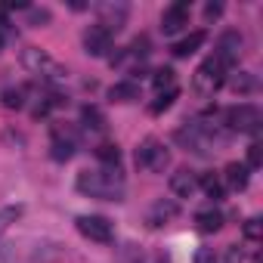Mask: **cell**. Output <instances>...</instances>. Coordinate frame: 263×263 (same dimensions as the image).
Wrapping results in <instances>:
<instances>
[{"label": "cell", "instance_id": "8992f818", "mask_svg": "<svg viewBox=\"0 0 263 263\" xmlns=\"http://www.w3.org/2000/svg\"><path fill=\"white\" fill-rule=\"evenodd\" d=\"M167 164H171V152H167L155 137H149V140H143V143L137 146V167L152 171V174H164Z\"/></svg>", "mask_w": 263, "mask_h": 263}, {"label": "cell", "instance_id": "52a82bcc", "mask_svg": "<svg viewBox=\"0 0 263 263\" xmlns=\"http://www.w3.org/2000/svg\"><path fill=\"white\" fill-rule=\"evenodd\" d=\"M74 226H78V232H81L84 238L99 241V245H108V241L115 238L111 223H108L105 217H96V214H84V217H78V220H74Z\"/></svg>", "mask_w": 263, "mask_h": 263}, {"label": "cell", "instance_id": "484cf974", "mask_svg": "<svg viewBox=\"0 0 263 263\" xmlns=\"http://www.w3.org/2000/svg\"><path fill=\"white\" fill-rule=\"evenodd\" d=\"M174 99H177V90H174V93H158V99L152 102L149 111H152V115H161V111H167V108L174 105Z\"/></svg>", "mask_w": 263, "mask_h": 263}, {"label": "cell", "instance_id": "7a4b0ae2", "mask_svg": "<svg viewBox=\"0 0 263 263\" xmlns=\"http://www.w3.org/2000/svg\"><path fill=\"white\" fill-rule=\"evenodd\" d=\"M81 195L102 198V201H121L124 198V174L118 167H96V171H81L74 180Z\"/></svg>", "mask_w": 263, "mask_h": 263}, {"label": "cell", "instance_id": "1f68e13d", "mask_svg": "<svg viewBox=\"0 0 263 263\" xmlns=\"http://www.w3.org/2000/svg\"><path fill=\"white\" fill-rule=\"evenodd\" d=\"M10 260H13V254H10V251H0V263H10Z\"/></svg>", "mask_w": 263, "mask_h": 263}, {"label": "cell", "instance_id": "4316f807", "mask_svg": "<svg viewBox=\"0 0 263 263\" xmlns=\"http://www.w3.org/2000/svg\"><path fill=\"white\" fill-rule=\"evenodd\" d=\"M263 164V146L260 143H251L248 146V164L245 167H260Z\"/></svg>", "mask_w": 263, "mask_h": 263}, {"label": "cell", "instance_id": "7c38bea8", "mask_svg": "<svg viewBox=\"0 0 263 263\" xmlns=\"http://www.w3.org/2000/svg\"><path fill=\"white\" fill-rule=\"evenodd\" d=\"M84 50H87L90 56H105V53L111 50V34H108L105 28H99V25H90V28L84 31Z\"/></svg>", "mask_w": 263, "mask_h": 263}, {"label": "cell", "instance_id": "9c48e42d", "mask_svg": "<svg viewBox=\"0 0 263 263\" xmlns=\"http://www.w3.org/2000/svg\"><path fill=\"white\" fill-rule=\"evenodd\" d=\"M189 25V4H174V7H167L164 10V16H161V31L171 37V34H177V31H183Z\"/></svg>", "mask_w": 263, "mask_h": 263}, {"label": "cell", "instance_id": "ba28073f", "mask_svg": "<svg viewBox=\"0 0 263 263\" xmlns=\"http://www.w3.org/2000/svg\"><path fill=\"white\" fill-rule=\"evenodd\" d=\"M241 47H245L241 34H238V31H226V34H220L214 56H217L223 65H235V62H238V56H241Z\"/></svg>", "mask_w": 263, "mask_h": 263}, {"label": "cell", "instance_id": "d6986e66", "mask_svg": "<svg viewBox=\"0 0 263 263\" xmlns=\"http://www.w3.org/2000/svg\"><path fill=\"white\" fill-rule=\"evenodd\" d=\"M22 204H4V208H0V238H4L7 232H10V226L22 217Z\"/></svg>", "mask_w": 263, "mask_h": 263}, {"label": "cell", "instance_id": "4fadbf2b", "mask_svg": "<svg viewBox=\"0 0 263 263\" xmlns=\"http://www.w3.org/2000/svg\"><path fill=\"white\" fill-rule=\"evenodd\" d=\"M180 214V208H177V201H167V198H161V201H155L152 208H149V214H146V223L149 226H164L167 220H174Z\"/></svg>", "mask_w": 263, "mask_h": 263}, {"label": "cell", "instance_id": "8fae6325", "mask_svg": "<svg viewBox=\"0 0 263 263\" xmlns=\"http://www.w3.org/2000/svg\"><path fill=\"white\" fill-rule=\"evenodd\" d=\"M74 149H78V140H74L71 130L53 127V158L56 161H71L74 158Z\"/></svg>", "mask_w": 263, "mask_h": 263}, {"label": "cell", "instance_id": "603a6c76", "mask_svg": "<svg viewBox=\"0 0 263 263\" xmlns=\"http://www.w3.org/2000/svg\"><path fill=\"white\" fill-rule=\"evenodd\" d=\"M96 158H99L105 167H118V161H121V152H118V146H111V143H102V146L96 149Z\"/></svg>", "mask_w": 263, "mask_h": 263}, {"label": "cell", "instance_id": "277c9868", "mask_svg": "<svg viewBox=\"0 0 263 263\" xmlns=\"http://www.w3.org/2000/svg\"><path fill=\"white\" fill-rule=\"evenodd\" d=\"M223 121L235 134H257L260 124H263V111L251 102H238V105H229L223 111Z\"/></svg>", "mask_w": 263, "mask_h": 263}, {"label": "cell", "instance_id": "5bb4252c", "mask_svg": "<svg viewBox=\"0 0 263 263\" xmlns=\"http://www.w3.org/2000/svg\"><path fill=\"white\" fill-rule=\"evenodd\" d=\"M171 192H174L177 198H192V195L198 192L195 174H192V171H177V174L171 177Z\"/></svg>", "mask_w": 263, "mask_h": 263}, {"label": "cell", "instance_id": "2e32d148", "mask_svg": "<svg viewBox=\"0 0 263 263\" xmlns=\"http://www.w3.org/2000/svg\"><path fill=\"white\" fill-rule=\"evenodd\" d=\"M204 41H208V34H204V31H192L189 37L177 41V44L171 47V53H174L177 59H186V56H192V53H195V50H198V47H201Z\"/></svg>", "mask_w": 263, "mask_h": 263}, {"label": "cell", "instance_id": "30bf717a", "mask_svg": "<svg viewBox=\"0 0 263 263\" xmlns=\"http://www.w3.org/2000/svg\"><path fill=\"white\" fill-rule=\"evenodd\" d=\"M124 22H127V7H124V4H102V7H99V22H96V25L105 28L108 34L121 31Z\"/></svg>", "mask_w": 263, "mask_h": 263}, {"label": "cell", "instance_id": "f1b7e54d", "mask_svg": "<svg viewBox=\"0 0 263 263\" xmlns=\"http://www.w3.org/2000/svg\"><path fill=\"white\" fill-rule=\"evenodd\" d=\"M245 235H248V238H257V235H260V220H248V223H245Z\"/></svg>", "mask_w": 263, "mask_h": 263}, {"label": "cell", "instance_id": "ffe728a7", "mask_svg": "<svg viewBox=\"0 0 263 263\" xmlns=\"http://www.w3.org/2000/svg\"><path fill=\"white\" fill-rule=\"evenodd\" d=\"M81 121H84V127H90V130H105V115H102V108H96V105H84V108H81Z\"/></svg>", "mask_w": 263, "mask_h": 263}, {"label": "cell", "instance_id": "f546056e", "mask_svg": "<svg viewBox=\"0 0 263 263\" xmlns=\"http://www.w3.org/2000/svg\"><path fill=\"white\" fill-rule=\"evenodd\" d=\"M220 13H223V4H208V7H204V16H208V19H217Z\"/></svg>", "mask_w": 263, "mask_h": 263}, {"label": "cell", "instance_id": "44dd1931", "mask_svg": "<svg viewBox=\"0 0 263 263\" xmlns=\"http://www.w3.org/2000/svg\"><path fill=\"white\" fill-rule=\"evenodd\" d=\"M195 223L201 232H217L223 226V214L220 211H201V214H195Z\"/></svg>", "mask_w": 263, "mask_h": 263}, {"label": "cell", "instance_id": "cb8c5ba5", "mask_svg": "<svg viewBox=\"0 0 263 263\" xmlns=\"http://www.w3.org/2000/svg\"><path fill=\"white\" fill-rule=\"evenodd\" d=\"M198 186L204 189V195H208V198H214V201H220V198H223V183H220L214 174H204Z\"/></svg>", "mask_w": 263, "mask_h": 263}, {"label": "cell", "instance_id": "3957f363", "mask_svg": "<svg viewBox=\"0 0 263 263\" xmlns=\"http://www.w3.org/2000/svg\"><path fill=\"white\" fill-rule=\"evenodd\" d=\"M223 84H226V65H223L217 56H208V59L195 68V74H192V90H195L198 96H214Z\"/></svg>", "mask_w": 263, "mask_h": 263}, {"label": "cell", "instance_id": "4dcf8cb0", "mask_svg": "<svg viewBox=\"0 0 263 263\" xmlns=\"http://www.w3.org/2000/svg\"><path fill=\"white\" fill-rule=\"evenodd\" d=\"M226 263H241V251H238V245H232V248L226 251Z\"/></svg>", "mask_w": 263, "mask_h": 263}, {"label": "cell", "instance_id": "83f0119b", "mask_svg": "<svg viewBox=\"0 0 263 263\" xmlns=\"http://www.w3.org/2000/svg\"><path fill=\"white\" fill-rule=\"evenodd\" d=\"M28 22H31V25H47V22H50V10L28 7Z\"/></svg>", "mask_w": 263, "mask_h": 263}, {"label": "cell", "instance_id": "6da1fadb", "mask_svg": "<svg viewBox=\"0 0 263 263\" xmlns=\"http://www.w3.org/2000/svg\"><path fill=\"white\" fill-rule=\"evenodd\" d=\"M174 143L192 155H217L229 143V134L220 130L217 124H208V121H189L174 134Z\"/></svg>", "mask_w": 263, "mask_h": 263}, {"label": "cell", "instance_id": "9a60e30c", "mask_svg": "<svg viewBox=\"0 0 263 263\" xmlns=\"http://www.w3.org/2000/svg\"><path fill=\"white\" fill-rule=\"evenodd\" d=\"M140 96H143V90H140L137 81H121V84L108 87V99L111 102H137Z\"/></svg>", "mask_w": 263, "mask_h": 263}, {"label": "cell", "instance_id": "ac0fdd59", "mask_svg": "<svg viewBox=\"0 0 263 263\" xmlns=\"http://www.w3.org/2000/svg\"><path fill=\"white\" fill-rule=\"evenodd\" d=\"M226 84L235 90V93H254L257 90V78L251 71H235L232 78H226Z\"/></svg>", "mask_w": 263, "mask_h": 263}, {"label": "cell", "instance_id": "d4e9b609", "mask_svg": "<svg viewBox=\"0 0 263 263\" xmlns=\"http://www.w3.org/2000/svg\"><path fill=\"white\" fill-rule=\"evenodd\" d=\"M4 105H7V108H22V105H25V90H22V87L4 90Z\"/></svg>", "mask_w": 263, "mask_h": 263}, {"label": "cell", "instance_id": "d6a6232c", "mask_svg": "<svg viewBox=\"0 0 263 263\" xmlns=\"http://www.w3.org/2000/svg\"><path fill=\"white\" fill-rule=\"evenodd\" d=\"M0 50H4V34H0Z\"/></svg>", "mask_w": 263, "mask_h": 263}, {"label": "cell", "instance_id": "5b68a950", "mask_svg": "<svg viewBox=\"0 0 263 263\" xmlns=\"http://www.w3.org/2000/svg\"><path fill=\"white\" fill-rule=\"evenodd\" d=\"M22 65L31 71V74H37V78H47V81H62L68 71L47 53V50H37V47H28V50H22Z\"/></svg>", "mask_w": 263, "mask_h": 263}, {"label": "cell", "instance_id": "e0dca14e", "mask_svg": "<svg viewBox=\"0 0 263 263\" xmlns=\"http://www.w3.org/2000/svg\"><path fill=\"white\" fill-rule=\"evenodd\" d=\"M226 186L229 189H245L248 186V167L245 164H238V161H232V164H226Z\"/></svg>", "mask_w": 263, "mask_h": 263}, {"label": "cell", "instance_id": "7402d4cb", "mask_svg": "<svg viewBox=\"0 0 263 263\" xmlns=\"http://www.w3.org/2000/svg\"><path fill=\"white\" fill-rule=\"evenodd\" d=\"M174 81H177L174 68H158V71H155V78H152V84H155V90H158V93H174V90H177V87H174Z\"/></svg>", "mask_w": 263, "mask_h": 263}]
</instances>
